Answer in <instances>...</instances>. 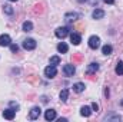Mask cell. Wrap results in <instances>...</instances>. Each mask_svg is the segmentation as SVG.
Listing matches in <instances>:
<instances>
[{
    "label": "cell",
    "mask_w": 123,
    "mask_h": 122,
    "mask_svg": "<svg viewBox=\"0 0 123 122\" xmlns=\"http://www.w3.org/2000/svg\"><path fill=\"white\" fill-rule=\"evenodd\" d=\"M14 115H16V111H14V109H4V111H3V116H4L6 119H9V121H12V119L14 118Z\"/></svg>",
    "instance_id": "9c48e42d"
},
{
    "label": "cell",
    "mask_w": 123,
    "mask_h": 122,
    "mask_svg": "<svg viewBox=\"0 0 123 122\" xmlns=\"http://www.w3.org/2000/svg\"><path fill=\"white\" fill-rule=\"evenodd\" d=\"M12 40H10V36L9 34H1L0 36V46H10Z\"/></svg>",
    "instance_id": "30bf717a"
},
{
    "label": "cell",
    "mask_w": 123,
    "mask_h": 122,
    "mask_svg": "<svg viewBox=\"0 0 123 122\" xmlns=\"http://www.w3.org/2000/svg\"><path fill=\"white\" fill-rule=\"evenodd\" d=\"M79 3H83V1H87V0H77Z\"/></svg>",
    "instance_id": "f1b7e54d"
},
{
    "label": "cell",
    "mask_w": 123,
    "mask_h": 122,
    "mask_svg": "<svg viewBox=\"0 0 123 122\" xmlns=\"http://www.w3.org/2000/svg\"><path fill=\"white\" fill-rule=\"evenodd\" d=\"M93 19H102L103 16H105V12L103 10H100V9H96L94 12H93Z\"/></svg>",
    "instance_id": "2e32d148"
},
{
    "label": "cell",
    "mask_w": 123,
    "mask_h": 122,
    "mask_svg": "<svg viewBox=\"0 0 123 122\" xmlns=\"http://www.w3.org/2000/svg\"><path fill=\"white\" fill-rule=\"evenodd\" d=\"M31 29H33L31 22H25V23H23V30L25 32H31Z\"/></svg>",
    "instance_id": "7402d4cb"
},
{
    "label": "cell",
    "mask_w": 123,
    "mask_h": 122,
    "mask_svg": "<svg viewBox=\"0 0 123 122\" xmlns=\"http://www.w3.org/2000/svg\"><path fill=\"white\" fill-rule=\"evenodd\" d=\"M105 3H109V4H113V3H115V0H105Z\"/></svg>",
    "instance_id": "4316f807"
},
{
    "label": "cell",
    "mask_w": 123,
    "mask_h": 122,
    "mask_svg": "<svg viewBox=\"0 0 123 122\" xmlns=\"http://www.w3.org/2000/svg\"><path fill=\"white\" fill-rule=\"evenodd\" d=\"M44 119H46V121H53V119H56V111H55V109H47V111L44 112Z\"/></svg>",
    "instance_id": "52a82bcc"
},
{
    "label": "cell",
    "mask_w": 123,
    "mask_h": 122,
    "mask_svg": "<svg viewBox=\"0 0 123 122\" xmlns=\"http://www.w3.org/2000/svg\"><path fill=\"white\" fill-rule=\"evenodd\" d=\"M80 114L83 115V116H90V114H92V109L89 108V106H82V109H80Z\"/></svg>",
    "instance_id": "5bb4252c"
},
{
    "label": "cell",
    "mask_w": 123,
    "mask_h": 122,
    "mask_svg": "<svg viewBox=\"0 0 123 122\" xmlns=\"http://www.w3.org/2000/svg\"><path fill=\"white\" fill-rule=\"evenodd\" d=\"M116 73L117 75H123V62H117V65H116Z\"/></svg>",
    "instance_id": "44dd1931"
},
{
    "label": "cell",
    "mask_w": 123,
    "mask_h": 122,
    "mask_svg": "<svg viewBox=\"0 0 123 122\" xmlns=\"http://www.w3.org/2000/svg\"><path fill=\"white\" fill-rule=\"evenodd\" d=\"M73 91L74 92H77V93H80V92H83L85 91V83H74L73 85Z\"/></svg>",
    "instance_id": "9a60e30c"
},
{
    "label": "cell",
    "mask_w": 123,
    "mask_h": 122,
    "mask_svg": "<svg viewBox=\"0 0 123 122\" xmlns=\"http://www.w3.org/2000/svg\"><path fill=\"white\" fill-rule=\"evenodd\" d=\"M4 12H6L7 14H13V9H12V6L6 4V6H4Z\"/></svg>",
    "instance_id": "cb8c5ba5"
},
{
    "label": "cell",
    "mask_w": 123,
    "mask_h": 122,
    "mask_svg": "<svg viewBox=\"0 0 123 122\" xmlns=\"http://www.w3.org/2000/svg\"><path fill=\"white\" fill-rule=\"evenodd\" d=\"M23 47H25L26 50H33V49L36 47V42H34V39H26V40L23 42Z\"/></svg>",
    "instance_id": "3957f363"
},
{
    "label": "cell",
    "mask_w": 123,
    "mask_h": 122,
    "mask_svg": "<svg viewBox=\"0 0 123 122\" xmlns=\"http://www.w3.org/2000/svg\"><path fill=\"white\" fill-rule=\"evenodd\" d=\"M89 46L92 49H97L100 46V37L99 36H90L89 37Z\"/></svg>",
    "instance_id": "7a4b0ae2"
},
{
    "label": "cell",
    "mask_w": 123,
    "mask_h": 122,
    "mask_svg": "<svg viewBox=\"0 0 123 122\" xmlns=\"http://www.w3.org/2000/svg\"><path fill=\"white\" fill-rule=\"evenodd\" d=\"M63 72H64V75H66V76H73V75H74V72H76V68H74L73 65H64Z\"/></svg>",
    "instance_id": "277c9868"
},
{
    "label": "cell",
    "mask_w": 123,
    "mask_h": 122,
    "mask_svg": "<svg viewBox=\"0 0 123 122\" xmlns=\"http://www.w3.org/2000/svg\"><path fill=\"white\" fill-rule=\"evenodd\" d=\"M10 1H17V0H10Z\"/></svg>",
    "instance_id": "f546056e"
},
{
    "label": "cell",
    "mask_w": 123,
    "mask_h": 122,
    "mask_svg": "<svg viewBox=\"0 0 123 122\" xmlns=\"http://www.w3.org/2000/svg\"><path fill=\"white\" fill-rule=\"evenodd\" d=\"M59 63H60V58H59V56H52V58H50V65L56 66V65H59Z\"/></svg>",
    "instance_id": "603a6c76"
},
{
    "label": "cell",
    "mask_w": 123,
    "mask_h": 122,
    "mask_svg": "<svg viewBox=\"0 0 123 122\" xmlns=\"http://www.w3.org/2000/svg\"><path fill=\"white\" fill-rule=\"evenodd\" d=\"M67 34H69V27H59V29H56V36L59 39H64Z\"/></svg>",
    "instance_id": "5b68a950"
},
{
    "label": "cell",
    "mask_w": 123,
    "mask_h": 122,
    "mask_svg": "<svg viewBox=\"0 0 123 122\" xmlns=\"http://www.w3.org/2000/svg\"><path fill=\"white\" fill-rule=\"evenodd\" d=\"M82 59H83V55H82V53H76V55H73V58H72L73 63H79V62H82Z\"/></svg>",
    "instance_id": "ffe728a7"
},
{
    "label": "cell",
    "mask_w": 123,
    "mask_h": 122,
    "mask_svg": "<svg viewBox=\"0 0 123 122\" xmlns=\"http://www.w3.org/2000/svg\"><path fill=\"white\" fill-rule=\"evenodd\" d=\"M67 98H69V89H63L60 92V101L62 102H66Z\"/></svg>",
    "instance_id": "ac0fdd59"
},
{
    "label": "cell",
    "mask_w": 123,
    "mask_h": 122,
    "mask_svg": "<svg viewBox=\"0 0 123 122\" xmlns=\"http://www.w3.org/2000/svg\"><path fill=\"white\" fill-rule=\"evenodd\" d=\"M97 70H99V65H97V63H90L89 68H87V70H86V73L90 76V75H93V73H96Z\"/></svg>",
    "instance_id": "7c38bea8"
},
{
    "label": "cell",
    "mask_w": 123,
    "mask_h": 122,
    "mask_svg": "<svg viewBox=\"0 0 123 122\" xmlns=\"http://www.w3.org/2000/svg\"><path fill=\"white\" fill-rule=\"evenodd\" d=\"M67 49H69V47H67V45H66V43H63V42L57 45V50H59L60 53H66V52H67Z\"/></svg>",
    "instance_id": "d6986e66"
},
{
    "label": "cell",
    "mask_w": 123,
    "mask_h": 122,
    "mask_svg": "<svg viewBox=\"0 0 123 122\" xmlns=\"http://www.w3.org/2000/svg\"><path fill=\"white\" fill-rule=\"evenodd\" d=\"M10 50H12L13 53H16V52L19 50V46H17V45H14V43H10Z\"/></svg>",
    "instance_id": "d4e9b609"
},
{
    "label": "cell",
    "mask_w": 123,
    "mask_h": 122,
    "mask_svg": "<svg viewBox=\"0 0 123 122\" xmlns=\"http://www.w3.org/2000/svg\"><path fill=\"white\" fill-rule=\"evenodd\" d=\"M122 105H123V101H122Z\"/></svg>",
    "instance_id": "4dcf8cb0"
},
{
    "label": "cell",
    "mask_w": 123,
    "mask_h": 122,
    "mask_svg": "<svg viewBox=\"0 0 123 122\" xmlns=\"http://www.w3.org/2000/svg\"><path fill=\"white\" fill-rule=\"evenodd\" d=\"M79 17H80L79 13H67V14L64 16V20H66L67 23H70V22H73V20H76V19H79Z\"/></svg>",
    "instance_id": "8fae6325"
},
{
    "label": "cell",
    "mask_w": 123,
    "mask_h": 122,
    "mask_svg": "<svg viewBox=\"0 0 123 122\" xmlns=\"http://www.w3.org/2000/svg\"><path fill=\"white\" fill-rule=\"evenodd\" d=\"M70 42H72V43H73L74 46H77V45H79V43L82 42V37H80V34H79V33H74V32H73V33L70 34Z\"/></svg>",
    "instance_id": "ba28073f"
},
{
    "label": "cell",
    "mask_w": 123,
    "mask_h": 122,
    "mask_svg": "<svg viewBox=\"0 0 123 122\" xmlns=\"http://www.w3.org/2000/svg\"><path fill=\"white\" fill-rule=\"evenodd\" d=\"M33 12H34L36 14H42V13L44 12V4H43V3H37V4L34 6Z\"/></svg>",
    "instance_id": "4fadbf2b"
},
{
    "label": "cell",
    "mask_w": 123,
    "mask_h": 122,
    "mask_svg": "<svg viewBox=\"0 0 123 122\" xmlns=\"http://www.w3.org/2000/svg\"><path fill=\"white\" fill-rule=\"evenodd\" d=\"M66 121H67L66 118H60V119H59V122H66Z\"/></svg>",
    "instance_id": "83f0119b"
},
{
    "label": "cell",
    "mask_w": 123,
    "mask_h": 122,
    "mask_svg": "<svg viewBox=\"0 0 123 122\" xmlns=\"http://www.w3.org/2000/svg\"><path fill=\"white\" fill-rule=\"evenodd\" d=\"M102 52H103V55L107 56V55H110V53L113 52V47H112L110 45H105V46L102 47Z\"/></svg>",
    "instance_id": "e0dca14e"
},
{
    "label": "cell",
    "mask_w": 123,
    "mask_h": 122,
    "mask_svg": "<svg viewBox=\"0 0 123 122\" xmlns=\"http://www.w3.org/2000/svg\"><path fill=\"white\" fill-rule=\"evenodd\" d=\"M56 73H57V70H56V66H53V65H50V66H47V68L44 69V75H46V78H49V79L55 78Z\"/></svg>",
    "instance_id": "6da1fadb"
},
{
    "label": "cell",
    "mask_w": 123,
    "mask_h": 122,
    "mask_svg": "<svg viewBox=\"0 0 123 122\" xmlns=\"http://www.w3.org/2000/svg\"><path fill=\"white\" fill-rule=\"evenodd\" d=\"M92 109H93V111H96V112L99 111V105H97L96 102H93V103H92Z\"/></svg>",
    "instance_id": "484cf974"
},
{
    "label": "cell",
    "mask_w": 123,
    "mask_h": 122,
    "mask_svg": "<svg viewBox=\"0 0 123 122\" xmlns=\"http://www.w3.org/2000/svg\"><path fill=\"white\" fill-rule=\"evenodd\" d=\"M40 112H42V109H40L39 106H34V108H31L30 114H29V118H30V119H37V118L40 116Z\"/></svg>",
    "instance_id": "8992f818"
}]
</instances>
